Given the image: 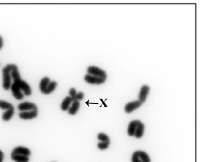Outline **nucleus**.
I'll return each mask as SVG.
<instances>
[{"label": "nucleus", "instance_id": "obj_1", "mask_svg": "<svg viewBox=\"0 0 200 162\" xmlns=\"http://www.w3.org/2000/svg\"><path fill=\"white\" fill-rule=\"evenodd\" d=\"M57 86V82L50 81L49 78L45 77L41 79L40 84H39V88H40L41 92L44 94H50L55 90Z\"/></svg>", "mask_w": 200, "mask_h": 162}, {"label": "nucleus", "instance_id": "obj_2", "mask_svg": "<svg viewBox=\"0 0 200 162\" xmlns=\"http://www.w3.org/2000/svg\"><path fill=\"white\" fill-rule=\"evenodd\" d=\"M13 64H10L6 65L2 70L3 73V88L5 90H9L11 88L12 85V78L10 75V71L13 67Z\"/></svg>", "mask_w": 200, "mask_h": 162}, {"label": "nucleus", "instance_id": "obj_3", "mask_svg": "<svg viewBox=\"0 0 200 162\" xmlns=\"http://www.w3.org/2000/svg\"><path fill=\"white\" fill-rule=\"evenodd\" d=\"M132 162H151V159L144 151H137L133 154Z\"/></svg>", "mask_w": 200, "mask_h": 162}, {"label": "nucleus", "instance_id": "obj_4", "mask_svg": "<svg viewBox=\"0 0 200 162\" xmlns=\"http://www.w3.org/2000/svg\"><path fill=\"white\" fill-rule=\"evenodd\" d=\"M87 73H88V75H90L106 79V73L105 71L100 69L99 67H95V66H89V67L87 68Z\"/></svg>", "mask_w": 200, "mask_h": 162}, {"label": "nucleus", "instance_id": "obj_5", "mask_svg": "<svg viewBox=\"0 0 200 162\" xmlns=\"http://www.w3.org/2000/svg\"><path fill=\"white\" fill-rule=\"evenodd\" d=\"M12 91V95L13 96L18 100H21V99H24V93L21 92V90H20V88L19 85L18 84V83L12 82L11 85V88H10Z\"/></svg>", "mask_w": 200, "mask_h": 162}, {"label": "nucleus", "instance_id": "obj_6", "mask_svg": "<svg viewBox=\"0 0 200 162\" xmlns=\"http://www.w3.org/2000/svg\"><path fill=\"white\" fill-rule=\"evenodd\" d=\"M85 80L89 84H95V85H101L103 84L106 81V79L98 78V77H95L90 75H86L85 76Z\"/></svg>", "mask_w": 200, "mask_h": 162}, {"label": "nucleus", "instance_id": "obj_7", "mask_svg": "<svg viewBox=\"0 0 200 162\" xmlns=\"http://www.w3.org/2000/svg\"><path fill=\"white\" fill-rule=\"evenodd\" d=\"M13 82L18 83V84L19 85V86L20 88V90H21L22 91H24L25 95L28 96V95H30L31 94H32V88H31L30 86L27 83L26 81L23 80L22 79H20V80L13 81Z\"/></svg>", "mask_w": 200, "mask_h": 162}, {"label": "nucleus", "instance_id": "obj_8", "mask_svg": "<svg viewBox=\"0 0 200 162\" xmlns=\"http://www.w3.org/2000/svg\"><path fill=\"white\" fill-rule=\"evenodd\" d=\"M37 114H38V109L20 111L19 113V117L22 119H32L37 117Z\"/></svg>", "mask_w": 200, "mask_h": 162}, {"label": "nucleus", "instance_id": "obj_9", "mask_svg": "<svg viewBox=\"0 0 200 162\" xmlns=\"http://www.w3.org/2000/svg\"><path fill=\"white\" fill-rule=\"evenodd\" d=\"M18 110H20V111H32V110H36L37 109V107L36 104H34V103L31 102H24L20 103L18 106Z\"/></svg>", "mask_w": 200, "mask_h": 162}, {"label": "nucleus", "instance_id": "obj_10", "mask_svg": "<svg viewBox=\"0 0 200 162\" xmlns=\"http://www.w3.org/2000/svg\"><path fill=\"white\" fill-rule=\"evenodd\" d=\"M141 104H142V103H141L140 101H132V102L127 103L125 108H124V110H125L127 113H131V112H133L134 110L138 109L141 106Z\"/></svg>", "mask_w": 200, "mask_h": 162}, {"label": "nucleus", "instance_id": "obj_11", "mask_svg": "<svg viewBox=\"0 0 200 162\" xmlns=\"http://www.w3.org/2000/svg\"><path fill=\"white\" fill-rule=\"evenodd\" d=\"M12 153L14 154H19V155H24L26 156H29L31 155V151L29 150L28 148L23 146H18L16 147L15 148L13 149Z\"/></svg>", "mask_w": 200, "mask_h": 162}, {"label": "nucleus", "instance_id": "obj_12", "mask_svg": "<svg viewBox=\"0 0 200 162\" xmlns=\"http://www.w3.org/2000/svg\"><path fill=\"white\" fill-rule=\"evenodd\" d=\"M150 91L149 87L148 86H143L142 88H141L140 93H139V100L141 103H144L146 101V99L147 98V95L149 94Z\"/></svg>", "mask_w": 200, "mask_h": 162}, {"label": "nucleus", "instance_id": "obj_13", "mask_svg": "<svg viewBox=\"0 0 200 162\" xmlns=\"http://www.w3.org/2000/svg\"><path fill=\"white\" fill-rule=\"evenodd\" d=\"M80 101H73L72 105H71V107H69V109H68V110L69 115H76V112L78 111L79 109H80Z\"/></svg>", "mask_w": 200, "mask_h": 162}, {"label": "nucleus", "instance_id": "obj_14", "mask_svg": "<svg viewBox=\"0 0 200 162\" xmlns=\"http://www.w3.org/2000/svg\"><path fill=\"white\" fill-rule=\"evenodd\" d=\"M143 132H144V124L140 122L137 124L136 129H135L134 136L137 138H142L143 136Z\"/></svg>", "mask_w": 200, "mask_h": 162}, {"label": "nucleus", "instance_id": "obj_15", "mask_svg": "<svg viewBox=\"0 0 200 162\" xmlns=\"http://www.w3.org/2000/svg\"><path fill=\"white\" fill-rule=\"evenodd\" d=\"M73 102L72 99L71 98L70 96H67L64 99V100L63 101V102L61 103V105H60V108L63 111H67L69 109V107L72 105V103Z\"/></svg>", "mask_w": 200, "mask_h": 162}, {"label": "nucleus", "instance_id": "obj_16", "mask_svg": "<svg viewBox=\"0 0 200 162\" xmlns=\"http://www.w3.org/2000/svg\"><path fill=\"white\" fill-rule=\"evenodd\" d=\"M11 158L15 162H28L29 161V156H24V155L14 154V153H12Z\"/></svg>", "mask_w": 200, "mask_h": 162}, {"label": "nucleus", "instance_id": "obj_17", "mask_svg": "<svg viewBox=\"0 0 200 162\" xmlns=\"http://www.w3.org/2000/svg\"><path fill=\"white\" fill-rule=\"evenodd\" d=\"M140 121L139 120H134V121L130 122L128 126V135L130 136H134L135 129H136L137 124H138Z\"/></svg>", "mask_w": 200, "mask_h": 162}, {"label": "nucleus", "instance_id": "obj_18", "mask_svg": "<svg viewBox=\"0 0 200 162\" xmlns=\"http://www.w3.org/2000/svg\"><path fill=\"white\" fill-rule=\"evenodd\" d=\"M13 115H14V107L10 108V109L7 110V111L3 114L2 119L5 122L10 121V120L11 119V118L12 117V116H13Z\"/></svg>", "mask_w": 200, "mask_h": 162}, {"label": "nucleus", "instance_id": "obj_19", "mask_svg": "<svg viewBox=\"0 0 200 162\" xmlns=\"http://www.w3.org/2000/svg\"><path fill=\"white\" fill-rule=\"evenodd\" d=\"M12 107H13V106H12L10 103L7 102V101H5L0 100V109L8 110Z\"/></svg>", "mask_w": 200, "mask_h": 162}, {"label": "nucleus", "instance_id": "obj_20", "mask_svg": "<svg viewBox=\"0 0 200 162\" xmlns=\"http://www.w3.org/2000/svg\"><path fill=\"white\" fill-rule=\"evenodd\" d=\"M98 140H101V142H109L110 143V139L109 137L107 136V135L104 133H99L98 136Z\"/></svg>", "mask_w": 200, "mask_h": 162}, {"label": "nucleus", "instance_id": "obj_21", "mask_svg": "<svg viewBox=\"0 0 200 162\" xmlns=\"http://www.w3.org/2000/svg\"><path fill=\"white\" fill-rule=\"evenodd\" d=\"M109 142H100L98 143V148L101 149V150H105V149H107L109 148Z\"/></svg>", "mask_w": 200, "mask_h": 162}, {"label": "nucleus", "instance_id": "obj_22", "mask_svg": "<svg viewBox=\"0 0 200 162\" xmlns=\"http://www.w3.org/2000/svg\"><path fill=\"white\" fill-rule=\"evenodd\" d=\"M84 93L82 92H80L78 93H76V96L74 97V99H73V101H80V100H82L83 99H84Z\"/></svg>", "mask_w": 200, "mask_h": 162}, {"label": "nucleus", "instance_id": "obj_23", "mask_svg": "<svg viewBox=\"0 0 200 162\" xmlns=\"http://www.w3.org/2000/svg\"><path fill=\"white\" fill-rule=\"evenodd\" d=\"M76 89L74 88H71L70 89V91H69V94H70V97L72 99V100L73 99H74V97L76 96Z\"/></svg>", "mask_w": 200, "mask_h": 162}, {"label": "nucleus", "instance_id": "obj_24", "mask_svg": "<svg viewBox=\"0 0 200 162\" xmlns=\"http://www.w3.org/2000/svg\"><path fill=\"white\" fill-rule=\"evenodd\" d=\"M3 39L2 38V36H0V49H2V48L3 47Z\"/></svg>", "mask_w": 200, "mask_h": 162}, {"label": "nucleus", "instance_id": "obj_25", "mask_svg": "<svg viewBox=\"0 0 200 162\" xmlns=\"http://www.w3.org/2000/svg\"><path fill=\"white\" fill-rule=\"evenodd\" d=\"M0 158H4V153L2 151H0Z\"/></svg>", "mask_w": 200, "mask_h": 162}, {"label": "nucleus", "instance_id": "obj_26", "mask_svg": "<svg viewBox=\"0 0 200 162\" xmlns=\"http://www.w3.org/2000/svg\"><path fill=\"white\" fill-rule=\"evenodd\" d=\"M4 158H0V162H3Z\"/></svg>", "mask_w": 200, "mask_h": 162}]
</instances>
